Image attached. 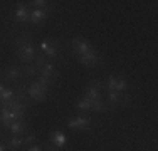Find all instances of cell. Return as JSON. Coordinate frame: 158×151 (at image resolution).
Returning <instances> with one entry per match:
<instances>
[{
    "label": "cell",
    "instance_id": "6da1fadb",
    "mask_svg": "<svg viewBox=\"0 0 158 151\" xmlns=\"http://www.w3.org/2000/svg\"><path fill=\"white\" fill-rule=\"evenodd\" d=\"M15 49L17 55L20 59V62L24 64H32V60L35 59V47L32 44V35H20L15 39Z\"/></svg>",
    "mask_w": 158,
    "mask_h": 151
},
{
    "label": "cell",
    "instance_id": "484cf974",
    "mask_svg": "<svg viewBox=\"0 0 158 151\" xmlns=\"http://www.w3.org/2000/svg\"><path fill=\"white\" fill-rule=\"evenodd\" d=\"M0 151H5V145H0Z\"/></svg>",
    "mask_w": 158,
    "mask_h": 151
},
{
    "label": "cell",
    "instance_id": "8fae6325",
    "mask_svg": "<svg viewBox=\"0 0 158 151\" xmlns=\"http://www.w3.org/2000/svg\"><path fill=\"white\" fill-rule=\"evenodd\" d=\"M37 76H42V77H47L51 81H56L57 79V69L52 62H46L42 67L37 69Z\"/></svg>",
    "mask_w": 158,
    "mask_h": 151
},
{
    "label": "cell",
    "instance_id": "5b68a950",
    "mask_svg": "<svg viewBox=\"0 0 158 151\" xmlns=\"http://www.w3.org/2000/svg\"><path fill=\"white\" fill-rule=\"evenodd\" d=\"M77 60L86 67H98L101 64V55H99V52H98L96 49H91L88 54L77 55Z\"/></svg>",
    "mask_w": 158,
    "mask_h": 151
},
{
    "label": "cell",
    "instance_id": "3957f363",
    "mask_svg": "<svg viewBox=\"0 0 158 151\" xmlns=\"http://www.w3.org/2000/svg\"><path fill=\"white\" fill-rule=\"evenodd\" d=\"M47 92H49V88H46V86H42V84H39L37 81L29 82L27 94H29V97H31L32 101H37V103H40V101H46Z\"/></svg>",
    "mask_w": 158,
    "mask_h": 151
},
{
    "label": "cell",
    "instance_id": "8992f818",
    "mask_svg": "<svg viewBox=\"0 0 158 151\" xmlns=\"http://www.w3.org/2000/svg\"><path fill=\"white\" fill-rule=\"evenodd\" d=\"M106 86L108 91H118V92H125L128 89V81L125 77H116V76H110L106 77Z\"/></svg>",
    "mask_w": 158,
    "mask_h": 151
},
{
    "label": "cell",
    "instance_id": "52a82bcc",
    "mask_svg": "<svg viewBox=\"0 0 158 151\" xmlns=\"http://www.w3.org/2000/svg\"><path fill=\"white\" fill-rule=\"evenodd\" d=\"M29 18H31V10H29V7L25 5L24 2H19L15 12H14V20L24 24V22H29Z\"/></svg>",
    "mask_w": 158,
    "mask_h": 151
},
{
    "label": "cell",
    "instance_id": "5bb4252c",
    "mask_svg": "<svg viewBox=\"0 0 158 151\" xmlns=\"http://www.w3.org/2000/svg\"><path fill=\"white\" fill-rule=\"evenodd\" d=\"M51 143L56 146V148H64L66 146V143H67V138H66V134L62 133V131H52L51 133Z\"/></svg>",
    "mask_w": 158,
    "mask_h": 151
},
{
    "label": "cell",
    "instance_id": "9a60e30c",
    "mask_svg": "<svg viewBox=\"0 0 158 151\" xmlns=\"http://www.w3.org/2000/svg\"><path fill=\"white\" fill-rule=\"evenodd\" d=\"M12 136H22V133L25 131V121H14L12 124H9V128Z\"/></svg>",
    "mask_w": 158,
    "mask_h": 151
},
{
    "label": "cell",
    "instance_id": "ffe728a7",
    "mask_svg": "<svg viewBox=\"0 0 158 151\" xmlns=\"http://www.w3.org/2000/svg\"><path fill=\"white\" fill-rule=\"evenodd\" d=\"M76 109L77 111H81V112H89L91 111V101L89 99H81V101H77L76 103Z\"/></svg>",
    "mask_w": 158,
    "mask_h": 151
},
{
    "label": "cell",
    "instance_id": "9c48e42d",
    "mask_svg": "<svg viewBox=\"0 0 158 151\" xmlns=\"http://www.w3.org/2000/svg\"><path fill=\"white\" fill-rule=\"evenodd\" d=\"M67 128L71 129H89L91 128V119L86 118V116H77L67 121Z\"/></svg>",
    "mask_w": 158,
    "mask_h": 151
},
{
    "label": "cell",
    "instance_id": "4316f807",
    "mask_svg": "<svg viewBox=\"0 0 158 151\" xmlns=\"http://www.w3.org/2000/svg\"><path fill=\"white\" fill-rule=\"evenodd\" d=\"M0 106H2V103H0Z\"/></svg>",
    "mask_w": 158,
    "mask_h": 151
},
{
    "label": "cell",
    "instance_id": "30bf717a",
    "mask_svg": "<svg viewBox=\"0 0 158 151\" xmlns=\"http://www.w3.org/2000/svg\"><path fill=\"white\" fill-rule=\"evenodd\" d=\"M101 88H103V84H101V81H93L91 86H89L88 89H86V99L89 101H96V99H103L101 97Z\"/></svg>",
    "mask_w": 158,
    "mask_h": 151
},
{
    "label": "cell",
    "instance_id": "cb8c5ba5",
    "mask_svg": "<svg viewBox=\"0 0 158 151\" xmlns=\"http://www.w3.org/2000/svg\"><path fill=\"white\" fill-rule=\"evenodd\" d=\"M46 151H57V148H56V146H47Z\"/></svg>",
    "mask_w": 158,
    "mask_h": 151
},
{
    "label": "cell",
    "instance_id": "277c9868",
    "mask_svg": "<svg viewBox=\"0 0 158 151\" xmlns=\"http://www.w3.org/2000/svg\"><path fill=\"white\" fill-rule=\"evenodd\" d=\"M71 47H73V52L74 55H84L88 54L89 51H91V44H89L88 39H82V37H74L73 40H71Z\"/></svg>",
    "mask_w": 158,
    "mask_h": 151
},
{
    "label": "cell",
    "instance_id": "ac0fdd59",
    "mask_svg": "<svg viewBox=\"0 0 158 151\" xmlns=\"http://www.w3.org/2000/svg\"><path fill=\"white\" fill-rule=\"evenodd\" d=\"M91 111H96V112H104V111H108V104L104 103L103 99L91 101Z\"/></svg>",
    "mask_w": 158,
    "mask_h": 151
},
{
    "label": "cell",
    "instance_id": "7c38bea8",
    "mask_svg": "<svg viewBox=\"0 0 158 151\" xmlns=\"http://www.w3.org/2000/svg\"><path fill=\"white\" fill-rule=\"evenodd\" d=\"M47 15H49V9H34V10H31V18H29V22L34 25H39V24H42V22L47 20Z\"/></svg>",
    "mask_w": 158,
    "mask_h": 151
},
{
    "label": "cell",
    "instance_id": "603a6c76",
    "mask_svg": "<svg viewBox=\"0 0 158 151\" xmlns=\"http://www.w3.org/2000/svg\"><path fill=\"white\" fill-rule=\"evenodd\" d=\"M25 151H42V148H40L39 145H31V146H27Z\"/></svg>",
    "mask_w": 158,
    "mask_h": 151
},
{
    "label": "cell",
    "instance_id": "e0dca14e",
    "mask_svg": "<svg viewBox=\"0 0 158 151\" xmlns=\"http://www.w3.org/2000/svg\"><path fill=\"white\" fill-rule=\"evenodd\" d=\"M22 76H24L25 79H32L37 76V69L34 64H25V66H22Z\"/></svg>",
    "mask_w": 158,
    "mask_h": 151
},
{
    "label": "cell",
    "instance_id": "7a4b0ae2",
    "mask_svg": "<svg viewBox=\"0 0 158 151\" xmlns=\"http://www.w3.org/2000/svg\"><path fill=\"white\" fill-rule=\"evenodd\" d=\"M39 47H40V51H42V54L46 55V57L57 59L59 55H61V44L56 39H44Z\"/></svg>",
    "mask_w": 158,
    "mask_h": 151
},
{
    "label": "cell",
    "instance_id": "2e32d148",
    "mask_svg": "<svg viewBox=\"0 0 158 151\" xmlns=\"http://www.w3.org/2000/svg\"><path fill=\"white\" fill-rule=\"evenodd\" d=\"M24 145V136H12V138L7 141L5 148H10V149H17Z\"/></svg>",
    "mask_w": 158,
    "mask_h": 151
},
{
    "label": "cell",
    "instance_id": "44dd1931",
    "mask_svg": "<svg viewBox=\"0 0 158 151\" xmlns=\"http://www.w3.org/2000/svg\"><path fill=\"white\" fill-rule=\"evenodd\" d=\"M27 7H34V9H49V2L46 0H34V2H29Z\"/></svg>",
    "mask_w": 158,
    "mask_h": 151
},
{
    "label": "cell",
    "instance_id": "ba28073f",
    "mask_svg": "<svg viewBox=\"0 0 158 151\" xmlns=\"http://www.w3.org/2000/svg\"><path fill=\"white\" fill-rule=\"evenodd\" d=\"M130 94H125V92H118V91H108V104L111 106V108H114V106L121 104L123 101L125 103H130Z\"/></svg>",
    "mask_w": 158,
    "mask_h": 151
},
{
    "label": "cell",
    "instance_id": "4fadbf2b",
    "mask_svg": "<svg viewBox=\"0 0 158 151\" xmlns=\"http://www.w3.org/2000/svg\"><path fill=\"white\" fill-rule=\"evenodd\" d=\"M22 77H24V76H22V69H19L17 66H10L3 71V79H5L7 82H17V81H20Z\"/></svg>",
    "mask_w": 158,
    "mask_h": 151
},
{
    "label": "cell",
    "instance_id": "7402d4cb",
    "mask_svg": "<svg viewBox=\"0 0 158 151\" xmlns=\"http://www.w3.org/2000/svg\"><path fill=\"white\" fill-rule=\"evenodd\" d=\"M34 141H35V133H29L27 136H24V145L25 146H31Z\"/></svg>",
    "mask_w": 158,
    "mask_h": 151
},
{
    "label": "cell",
    "instance_id": "d6986e66",
    "mask_svg": "<svg viewBox=\"0 0 158 151\" xmlns=\"http://www.w3.org/2000/svg\"><path fill=\"white\" fill-rule=\"evenodd\" d=\"M17 96V92L14 89H10V88H5L0 92V103H7V101H10V99H14V97Z\"/></svg>",
    "mask_w": 158,
    "mask_h": 151
},
{
    "label": "cell",
    "instance_id": "d4e9b609",
    "mask_svg": "<svg viewBox=\"0 0 158 151\" xmlns=\"http://www.w3.org/2000/svg\"><path fill=\"white\" fill-rule=\"evenodd\" d=\"M3 89H5V88H3V84H2V81H0V92H2V91Z\"/></svg>",
    "mask_w": 158,
    "mask_h": 151
}]
</instances>
